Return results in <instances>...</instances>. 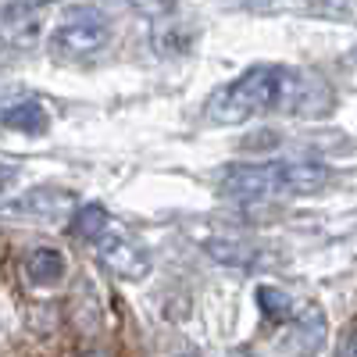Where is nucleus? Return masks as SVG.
<instances>
[{
    "label": "nucleus",
    "mask_w": 357,
    "mask_h": 357,
    "mask_svg": "<svg viewBox=\"0 0 357 357\" xmlns=\"http://www.w3.org/2000/svg\"><path fill=\"white\" fill-rule=\"evenodd\" d=\"M204 250L211 254L215 261L222 264H232V268H254L261 261V250L250 247V243H236V240H207Z\"/></svg>",
    "instance_id": "1a4fd4ad"
},
{
    "label": "nucleus",
    "mask_w": 357,
    "mask_h": 357,
    "mask_svg": "<svg viewBox=\"0 0 357 357\" xmlns=\"http://www.w3.org/2000/svg\"><path fill=\"white\" fill-rule=\"evenodd\" d=\"M18 175H22V168H18V165H11V161H0V200L11 197V190L18 186Z\"/></svg>",
    "instance_id": "ddd939ff"
},
{
    "label": "nucleus",
    "mask_w": 357,
    "mask_h": 357,
    "mask_svg": "<svg viewBox=\"0 0 357 357\" xmlns=\"http://www.w3.org/2000/svg\"><path fill=\"white\" fill-rule=\"evenodd\" d=\"M190 357H197V354H190Z\"/></svg>",
    "instance_id": "dca6fc26"
},
{
    "label": "nucleus",
    "mask_w": 357,
    "mask_h": 357,
    "mask_svg": "<svg viewBox=\"0 0 357 357\" xmlns=\"http://www.w3.org/2000/svg\"><path fill=\"white\" fill-rule=\"evenodd\" d=\"M257 307L268 321H293L296 318V301L279 286H257Z\"/></svg>",
    "instance_id": "9d476101"
},
{
    "label": "nucleus",
    "mask_w": 357,
    "mask_h": 357,
    "mask_svg": "<svg viewBox=\"0 0 357 357\" xmlns=\"http://www.w3.org/2000/svg\"><path fill=\"white\" fill-rule=\"evenodd\" d=\"M22 275H25V282H33V286H54V282H61V275H65L61 250H54V247H33V250L22 257Z\"/></svg>",
    "instance_id": "423d86ee"
},
{
    "label": "nucleus",
    "mask_w": 357,
    "mask_h": 357,
    "mask_svg": "<svg viewBox=\"0 0 357 357\" xmlns=\"http://www.w3.org/2000/svg\"><path fill=\"white\" fill-rule=\"evenodd\" d=\"M129 4L139 11V15H146V18H161V15H168L178 0H129Z\"/></svg>",
    "instance_id": "f8f14e48"
},
{
    "label": "nucleus",
    "mask_w": 357,
    "mask_h": 357,
    "mask_svg": "<svg viewBox=\"0 0 357 357\" xmlns=\"http://www.w3.org/2000/svg\"><path fill=\"white\" fill-rule=\"evenodd\" d=\"M333 97L318 79L286 68V65H254L240 79L225 82L207 100L211 122L240 126L254 114L286 111V114H321L329 111Z\"/></svg>",
    "instance_id": "f257e3e1"
},
{
    "label": "nucleus",
    "mask_w": 357,
    "mask_h": 357,
    "mask_svg": "<svg viewBox=\"0 0 357 357\" xmlns=\"http://www.w3.org/2000/svg\"><path fill=\"white\" fill-rule=\"evenodd\" d=\"M72 207V197L68 193H57V190H33L22 204L18 211H33V215H43V218H57L61 211Z\"/></svg>",
    "instance_id": "9b49d317"
},
{
    "label": "nucleus",
    "mask_w": 357,
    "mask_h": 357,
    "mask_svg": "<svg viewBox=\"0 0 357 357\" xmlns=\"http://www.w3.org/2000/svg\"><path fill=\"white\" fill-rule=\"evenodd\" d=\"M93 250H97V257L111 268L118 279H132V282H136V279H143V275H151L154 257H151V250H146L136 236H129V232L107 229L100 240L93 243Z\"/></svg>",
    "instance_id": "20e7f679"
},
{
    "label": "nucleus",
    "mask_w": 357,
    "mask_h": 357,
    "mask_svg": "<svg viewBox=\"0 0 357 357\" xmlns=\"http://www.w3.org/2000/svg\"><path fill=\"white\" fill-rule=\"evenodd\" d=\"M336 357H357V325L340 340V350H336Z\"/></svg>",
    "instance_id": "4468645a"
},
{
    "label": "nucleus",
    "mask_w": 357,
    "mask_h": 357,
    "mask_svg": "<svg viewBox=\"0 0 357 357\" xmlns=\"http://www.w3.org/2000/svg\"><path fill=\"white\" fill-rule=\"evenodd\" d=\"M218 193L232 200H279V197H311L333 183V168L321 161H261V165H229L218 172Z\"/></svg>",
    "instance_id": "f03ea898"
},
{
    "label": "nucleus",
    "mask_w": 357,
    "mask_h": 357,
    "mask_svg": "<svg viewBox=\"0 0 357 357\" xmlns=\"http://www.w3.org/2000/svg\"><path fill=\"white\" fill-rule=\"evenodd\" d=\"M0 122H4L8 129H15V132H25V136H43L50 118H47L40 100H15L11 107H4Z\"/></svg>",
    "instance_id": "0eeeda50"
},
{
    "label": "nucleus",
    "mask_w": 357,
    "mask_h": 357,
    "mask_svg": "<svg viewBox=\"0 0 357 357\" xmlns=\"http://www.w3.org/2000/svg\"><path fill=\"white\" fill-rule=\"evenodd\" d=\"M107 43H111V22H107V15L97 11V8H75V11L65 15L61 25L54 29L50 54L57 57V61L79 65V61L97 57Z\"/></svg>",
    "instance_id": "7ed1b4c3"
},
{
    "label": "nucleus",
    "mask_w": 357,
    "mask_h": 357,
    "mask_svg": "<svg viewBox=\"0 0 357 357\" xmlns=\"http://www.w3.org/2000/svg\"><path fill=\"white\" fill-rule=\"evenodd\" d=\"M40 36H43V11L40 8H29L22 0L0 4V43L4 47L29 50L40 43Z\"/></svg>",
    "instance_id": "39448f33"
},
{
    "label": "nucleus",
    "mask_w": 357,
    "mask_h": 357,
    "mask_svg": "<svg viewBox=\"0 0 357 357\" xmlns=\"http://www.w3.org/2000/svg\"><path fill=\"white\" fill-rule=\"evenodd\" d=\"M22 4H29V8H40V11H43L47 4H54V0H22Z\"/></svg>",
    "instance_id": "2eb2a0df"
},
{
    "label": "nucleus",
    "mask_w": 357,
    "mask_h": 357,
    "mask_svg": "<svg viewBox=\"0 0 357 357\" xmlns=\"http://www.w3.org/2000/svg\"><path fill=\"white\" fill-rule=\"evenodd\" d=\"M68 229H72L75 240L97 243L100 236L111 229V218H107L104 207H97V204H82V207H75V215L68 218Z\"/></svg>",
    "instance_id": "6e6552de"
}]
</instances>
